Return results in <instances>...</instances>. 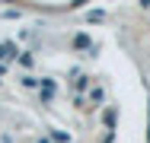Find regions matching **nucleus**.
I'll return each instance as SVG.
<instances>
[{
  "label": "nucleus",
  "instance_id": "f257e3e1",
  "mask_svg": "<svg viewBox=\"0 0 150 143\" xmlns=\"http://www.w3.org/2000/svg\"><path fill=\"white\" fill-rule=\"evenodd\" d=\"M102 127H105V134H115L118 130V105H109L102 111Z\"/></svg>",
  "mask_w": 150,
  "mask_h": 143
},
{
  "label": "nucleus",
  "instance_id": "f03ea898",
  "mask_svg": "<svg viewBox=\"0 0 150 143\" xmlns=\"http://www.w3.org/2000/svg\"><path fill=\"white\" fill-rule=\"evenodd\" d=\"M54 92H58V83L51 80V76H42V86H38V95H42V102L48 105L51 99H54Z\"/></svg>",
  "mask_w": 150,
  "mask_h": 143
},
{
  "label": "nucleus",
  "instance_id": "7ed1b4c3",
  "mask_svg": "<svg viewBox=\"0 0 150 143\" xmlns=\"http://www.w3.org/2000/svg\"><path fill=\"white\" fill-rule=\"evenodd\" d=\"M93 76H86V73H80V76H77V80H70V92H77V95H80V92H86V89H93Z\"/></svg>",
  "mask_w": 150,
  "mask_h": 143
},
{
  "label": "nucleus",
  "instance_id": "20e7f679",
  "mask_svg": "<svg viewBox=\"0 0 150 143\" xmlns=\"http://www.w3.org/2000/svg\"><path fill=\"white\" fill-rule=\"evenodd\" d=\"M70 45H74V51H90V48H93V45H96V41H93V38H90V32H77Z\"/></svg>",
  "mask_w": 150,
  "mask_h": 143
},
{
  "label": "nucleus",
  "instance_id": "39448f33",
  "mask_svg": "<svg viewBox=\"0 0 150 143\" xmlns=\"http://www.w3.org/2000/svg\"><path fill=\"white\" fill-rule=\"evenodd\" d=\"M16 64H19V67H23L26 73H32V67H35V54H32V51H19Z\"/></svg>",
  "mask_w": 150,
  "mask_h": 143
},
{
  "label": "nucleus",
  "instance_id": "423d86ee",
  "mask_svg": "<svg viewBox=\"0 0 150 143\" xmlns=\"http://www.w3.org/2000/svg\"><path fill=\"white\" fill-rule=\"evenodd\" d=\"M19 86H23V89H38V86H42V76H35V73H23V76H19Z\"/></svg>",
  "mask_w": 150,
  "mask_h": 143
},
{
  "label": "nucleus",
  "instance_id": "0eeeda50",
  "mask_svg": "<svg viewBox=\"0 0 150 143\" xmlns=\"http://www.w3.org/2000/svg\"><path fill=\"white\" fill-rule=\"evenodd\" d=\"M48 140H51V143H70L74 137H70L67 130H58V127H51V130H48Z\"/></svg>",
  "mask_w": 150,
  "mask_h": 143
},
{
  "label": "nucleus",
  "instance_id": "6e6552de",
  "mask_svg": "<svg viewBox=\"0 0 150 143\" xmlns=\"http://www.w3.org/2000/svg\"><path fill=\"white\" fill-rule=\"evenodd\" d=\"M90 102L102 108V102H105V89H102V86H93V89H90Z\"/></svg>",
  "mask_w": 150,
  "mask_h": 143
},
{
  "label": "nucleus",
  "instance_id": "1a4fd4ad",
  "mask_svg": "<svg viewBox=\"0 0 150 143\" xmlns=\"http://www.w3.org/2000/svg\"><path fill=\"white\" fill-rule=\"evenodd\" d=\"M105 19V10H86V22H102Z\"/></svg>",
  "mask_w": 150,
  "mask_h": 143
},
{
  "label": "nucleus",
  "instance_id": "9d476101",
  "mask_svg": "<svg viewBox=\"0 0 150 143\" xmlns=\"http://www.w3.org/2000/svg\"><path fill=\"white\" fill-rule=\"evenodd\" d=\"M23 16V10H3L0 13V19H19Z\"/></svg>",
  "mask_w": 150,
  "mask_h": 143
},
{
  "label": "nucleus",
  "instance_id": "9b49d317",
  "mask_svg": "<svg viewBox=\"0 0 150 143\" xmlns=\"http://www.w3.org/2000/svg\"><path fill=\"white\" fill-rule=\"evenodd\" d=\"M74 108H90V105H86V99H83V95H74Z\"/></svg>",
  "mask_w": 150,
  "mask_h": 143
},
{
  "label": "nucleus",
  "instance_id": "f8f14e48",
  "mask_svg": "<svg viewBox=\"0 0 150 143\" xmlns=\"http://www.w3.org/2000/svg\"><path fill=\"white\" fill-rule=\"evenodd\" d=\"M147 143H150V95H147Z\"/></svg>",
  "mask_w": 150,
  "mask_h": 143
},
{
  "label": "nucleus",
  "instance_id": "ddd939ff",
  "mask_svg": "<svg viewBox=\"0 0 150 143\" xmlns=\"http://www.w3.org/2000/svg\"><path fill=\"white\" fill-rule=\"evenodd\" d=\"M112 140H115V134H105V140H102V143H112Z\"/></svg>",
  "mask_w": 150,
  "mask_h": 143
},
{
  "label": "nucleus",
  "instance_id": "4468645a",
  "mask_svg": "<svg viewBox=\"0 0 150 143\" xmlns=\"http://www.w3.org/2000/svg\"><path fill=\"white\" fill-rule=\"evenodd\" d=\"M38 143H51V140H48V137H38Z\"/></svg>",
  "mask_w": 150,
  "mask_h": 143
},
{
  "label": "nucleus",
  "instance_id": "2eb2a0df",
  "mask_svg": "<svg viewBox=\"0 0 150 143\" xmlns=\"http://www.w3.org/2000/svg\"><path fill=\"white\" fill-rule=\"evenodd\" d=\"M3 73H6V67H3V64H0V76H3Z\"/></svg>",
  "mask_w": 150,
  "mask_h": 143
}]
</instances>
